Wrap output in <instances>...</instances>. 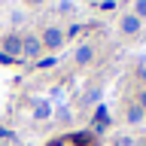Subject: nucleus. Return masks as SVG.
Returning <instances> with one entry per match:
<instances>
[{"instance_id": "obj_1", "label": "nucleus", "mask_w": 146, "mask_h": 146, "mask_svg": "<svg viewBox=\"0 0 146 146\" xmlns=\"http://www.w3.org/2000/svg\"><path fill=\"white\" fill-rule=\"evenodd\" d=\"M64 43V34L58 31V27H49L43 34V46H49V49H58V46Z\"/></svg>"}, {"instance_id": "obj_2", "label": "nucleus", "mask_w": 146, "mask_h": 146, "mask_svg": "<svg viewBox=\"0 0 146 146\" xmlns=\"http://www.w3.org/2000/svg\"><path fill=\"white\" fill-rule=\"evenodd\" d=\"M15 52H21V40H18V36H6V43H3V55L12 58Z\"/></svg>"}, {"instance_id": "obj_3", "label": "nucleus", "mask_w": 146, "mask_h": 146, "mask_svg": "<svg viewBox=\"0 0 146 146\" xmlns=\"http://www.w3.org/2000/svg\"><path fill=\"white\" fill-rule=\"evenodd\" d=\"M70 140H73V146H91L94 143V134H91V131H79V134H73Z\"/></svg>"}, {"instance_id": "obj_4", "label": "nucleus", "mask_w": 146, "mask_h": 146, "mask_svg": "<svg viewBox=\"0 0 146 146\" xmlns=\"http://www.w3.org/2000/svg\"><path fill=\"white\" fill-rule=\"evenodd\" d=\"M137 27H140V18L137 15H125L122 18V31H125V34H137Z\"/></svg>"}, {"instance_id": "obj_5", "label": "nucleus", "mask_w": 146, "mask_h": 146, "mask_svg": "<svg viewBox=\"0 0 146 146\" xmlns=\"http://www.w3.org/2000/svg\"><path fill=\"white\" fill-rule=\"evenodd\" d=\"M91 55H94V49H91V46H79V49H76V64H88Z\"/></svg>"}, {"instance_id": "obj_6", "label": "nucleus", "mask_w": 146, "mask_h": 146, "mask_svg": "<svg viewBox=\"0 0 146 146\" xmlns=\"http://www.w3.org/2000/svg\"><path fill=\"white\" fill-rule=\"evenodd\" d=\"M34 116L36 119H49V116H52V104H49V100H40L36 110H34Z\"/></svg>"}, {"instance_id": "obj_7", "label": "nucleus", "mask_w": 146, "mask_h": 146, "mask_svg": "<svg viewBox=\"0 0 146 146\" xmlns=\"http://www.w3.org/2000/svg\"><path fill=\"white\" fill-rule=\"evenodd\" d=\"M40 46H43L40 40H25V43H21V52H25V55H36Z\"/></svg>"}, {"instance_id": "obj_8", "label": "nucleus", "mask_w": 146, "mask_h": 146, "mask_svg": "<svg viewBox=\"0 0 146 146\" xmlns=\"http://www.w3.org/2000/svg\"><path fill=\"white\" fill-rule=\"evenodd\" d=\"M107 122H110V116H107V107H98V110H94V125H98V128H104Z\"/></svg>"}, {"instance_id": "obj_9", "label": "nucleus", "mask_w": 146, "mask_h": 146, "mask_svg": "<svg viewBox=\"0 0 146 146\" xmlns=\"http://www.w3.org/2000/svg\"><path fill=\"white\" fill-rule=\"evenodd\" d=\"M143 119V107H131L128 110V122H140Z\"/></svg>"}, {"instance_id": "obj_10", "label": "nucleus", "mask_w": 146, "mask_h": 146, "mask_svg": "<svg viewBox=\"0 0 146 146\" xmlns=\"http://www.w3.org/2000/svg\"><path fill=\"white\" fill-rule=\"evenodd\" d=\"M55 64H58V58H55V55H49V58H43V61H40V67H55Z\"/></svg>"}, {"instance_id": "obj_11", "label": "nucleus", "mask_w": 146, "mask_h": 146, "mask_svg": "<svg viewBox=\"0 0 146 146\" xmlns=\"http://www.w3.org/2000/svg\"><path fill=\"white\" fill-rule=\"evenodd\" d=\"M49 146H73V140H70V137H61V140H52Z\"/></svg>"}, {"instance_id": "obj_12", "label": "nucleus", "mask_w": 146, "mask_h": 146, "mask_svg": "<svg viewBox=\"0 0 146 146\" xmlns=\"http://www.w3.org/2000/svg\"><path fill=\"white\" fill-rule=\"evenodd\" d=\"M146 15V0H137V18Z\"/></svg>"}, {"instance_id": "obj_13", "label": "nucleus", "mask_w": 146, "mask_h": 146, "mask_svg": "<svg viewBox=\"0 0 146 146\" xmlns=\"http://www.w3.org/2000/svg\"><path fill=\"white\" fill-rule=\"evenodd\" d=\"M116 146H137V143H134V140H128V137H119Z\"/></svg>"}, {"instance_id": "obj_14", "label": "nucleus", "mask_w": 146, "mask_h": 146, "mask_svg": "<svg viewBox=\"0 0 146 146\" xmlns=\"http://www.w3.org/2000/svg\"><path fill=\"white\" fill-rule=\"evenodd\" d=\"M140 107H146V91H143V94H140Z\"/></svg>"}, {"instance_id": "obj_15", "label": "nucleus", "mask_w": 146, "mask_h": 146, "mask_svg": "<svg viewBox=\"0 0 146 146\" xmlns=\"http://www.w3.org/2000/svg\"><path fill=\"white\" fill-rule=\"evenodd\" d=\"M140 76H143V79H146V64H143V67H140Z\"/></svg>"}, {"instance_id": "obj_16", "label": "nucleus", "mask_w": 146, "mask_h": 146, "mask_svg": "<svg viewBox=\"0 0 146 146\" xmlns=\"http://www.w3.org/2000/svg\"><path fill=\"white\" fill-rule=\"evenodd\" d=\"M31 3H43V0H31Z\"/></svg>"}]
</instances>
